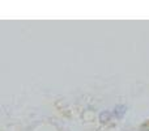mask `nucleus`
Here are the masks:
<instances>
[{
	"instance_id": "1",
	"label": "nucleus",
	"mask_w": 149,
	"mask_h": 131,
	"mask_svg": "<svg viewBox=\"0 0 149 131\" xmlns=\"http://www.w3.org/2000/svg\"><path fill=\"white\" fill-rule=\"evenodd\" d=\"M124 113H125V106H123V105H119V106L115 107L114 114H116V117H118V118H120L123 114H124Z\"/></svg>"
},
{
	"instance_id": "2",
	"label": "nucleus",
	"mask_w": 149,
	"mask_h": 131,
	"mask_svg": "<svg viewBox=\"0 0 149 131\" xmlns=\"http://www.w3.org/2000/svg\"><path fill=\"white\" fill-rule=\"evenodd\" d=\"M109 117H110L109 113H102V114H101V121H102V122H105V121L109 119Z\"/></svg>"
}]
</instances>
